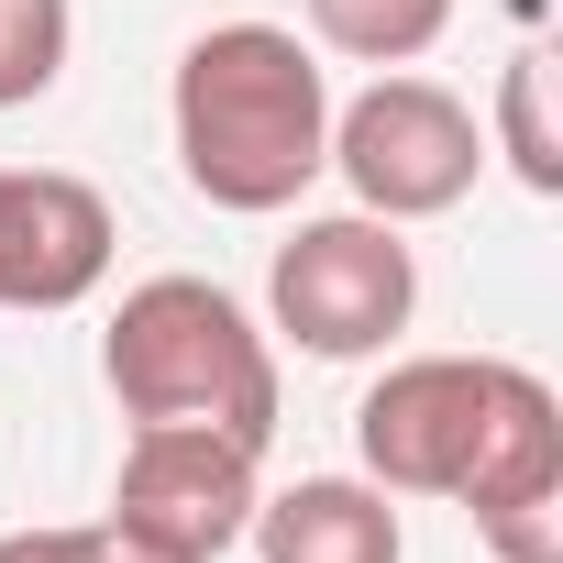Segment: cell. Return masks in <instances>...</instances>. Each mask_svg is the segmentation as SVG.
I'll return each instance as SVG.
<instances>
[{"instance_id": "cell-3", "label": "cell", "mask_w": 563, "mask_h": 563, "mask_svg": "<svg viewBox=\"0 0 563 563\" xmlns=\"http://www.w3.org/2000/svg\"><path fill=\"white\" fill-rule=\"evenodd\" d=\"M265 310L299 354L321 365H354V354H387L420 310V254L398 243V221L376 210H321L276 243L265 265Z\"/></svg>"}, {"instance_id": "cell-1", "label": "cell", "mask_w": 563, "mask_h": 563, "mask_svg": "<svg viewBox=\"0 0 563 563\" xmlns=\"http://www.w3.org/2000/svg\"><path fill=\"white\" fill-rule=\"evenodd\" d=\"M166 133H177V177L210 210L265 221L332 166V78L288 23H210L177 56Z\"/></svg>"}, {"instance_id": "cell-10", "label": "cell", "mask_w": 563, "mask_h": 563, "mask_svg": "<svg viewBox=\"0 0 563 563\" xmlns=\"http://www.w3.org/2000/svg\"><path fill=\"white\" fill-rule=\"evenodd\" d=\"M497 155L519 166L530 199H563V133H552V56L541 45L508 56V78H497Z\"/></svg>"}, {"instance_id": "cell-8", "label": "cell", "mask_w": 563, "mask_h": 563, "mask_svg": "<svg viewBox=\"0 0 563 563\" xmlns=\"http://www.w3.org/2000/svg\"><path fill=\"white\" fill-rule=\"evenodd\" d=\"M243 541H254V563H398L409 552L387 486H365V475H299V486L254 497Z\"/></svg>"}, {"instance_id": "cell-11", "label": "cell", "mask_w": 563, "mask_h": 563, "mask_svg": "<svg viewBox=\"0 0 563 563\" xmlns=\"http://www.w3.org/2000/svg\"><path fill=\"white\" fill-rule=\"evenodd\" d=\"M67 45H78L67 0H0V111H34L67 78Z\"/></svg>"}, {"instance_id": "cell-4", "label": "cell", "mask_w": 563, "mask_h": 563, "mask_svg": "<svg viewBox=\"0 0 563 563\" xmlns=\"http://www.w3.org/2000/svg\"><path fill=\"white\" fill-rule=\"evenodd\" d=\"M332 177L354 188V210L376 221H442L475 199L486 177V122L442 89V78H409V67H376V89H354L332 111Z\"/></svg>"}, {"instance_id": "cell-2", "label": "cell", "mask_w": 563, "mask_h": 563, "mask_svg": "<svg viewBox=\"0 0 563 563\" xmlns=\"http://www.w3.org/2000/svg\"><path fill=\"white\" fill-rule=\"evenodd\" d=\"M100 376H111L133 431H232L254 453L276 442V343L210 276L122 288V310L100 332Z\"/></svg>"}, {"instance_id": "cell-7", "label": "cell", "mask_w": 563, "mask_h": 563, "mask_svg": "<svg viewBox=\"0 0 563 563\" xmlns=\"http://www.w3.org/2000/svg\"><path fill=\"white\" fill-rule=\"evenodd\" d=\"M111 199L67 166H0V310H78L111 276Z\"/></svg>"}, {"instance_id": "cell-6", "label": "cell", "mask_w": 563, "mask_h": 563, "mask_svg": "<svg viewBox=\"0 0 563 563\" xmlns=\"http://www.w3.org/2000/svg\"><path fill=\"white\" fill-rule=\"evenodd\" d=\"M486 387H497V354H409V365H387L365 387V409H354L365 486L453 497L464 464H475V431H486Z\"/></svg>"}, {"instance_id": "cell-5", "label": "cell", "mask_w": 563, "mask_h": 563, "mask_svg": "<svg viewBox=\"0 0 563 563\" xmlns=\"http://www.w3.org/2000/svg\"><path fill=\"white\" fill-rule=\"evenodd\" d=\"M254 442L232 431H133L111 475V530L144 563H221L254 519Z\"/></svg>"}, {"instance_id": "cell-9", "label": "cell", "mask_w": 563, "mask_h": 563, "mask_svg": "<svg viewBox=\"0 0 563 563\" xmlns=\"http://www.w3.org/2000/svg\"><path fill=\"white\" fill-rule=\"evenodd\" d=\"M310 34L354 67H420L453 34V0H310Z\"/></svg>"}, {"instance_id": "cell-12", "label": "cell", "mask_w": 563, "mask_h": 563, "mask_svg": "<svg viewBox=\"0 0 563 563\" xmlns=\"http://www.w3.org/2000/svg\"><path fill=\"white\" fill-rule=\"evenodd\" d=\"M0 563H144V552L100 519V530H0Z\"/></svg>"}]
</instances>
